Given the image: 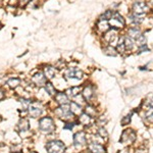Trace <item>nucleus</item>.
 Returning a JSON list of instances; mask_svg holds the SVG:
<instances>
[{
  "instance_id": "nucleus-23",
  "label": "nucleus",
  "mask_w": 153,
  "mask_h": 153,
  "mask_svg": "<svg viewBox=\"0 0 153 153\" xmlns=\"http://www.w3.org/2000/svg\"><path fill=\"white\" fill-rule=\"evenodd\" d=\"M45 90H46V92L48 93V94L50 95V96H55L56 94V90L55 88H54V86L52 85L50 82H47L46 84H45Z\"/></svg>"
},
{
  "instance_id": "nucleus-35",
  "label": "nucleus",
  "mask_w": 153,
  "mask_h": 153,
  "mask_svg": "<svg viewBox=\"0 0 153 153\" xmlns=\"http://www.w3.org/2000/svg\"><path fill=\"white\" fill-rule=\"evenodd\" d=\"M3 97H4V94H3V92H2V91L0 90V100H1V99H2V98H3Z\"/></svg>"
},
{
  "instance_id": "nucleus-24",
  "label": "nucleus",
  "mask_w": 153,
  "mask_h": 153,
  "mask_svg": "<svg viewBox=\"0 0 153 153\" xmlns=\"http://www.w3.org/2000/svg\"><path fill=\"white\" fill-rule=\"evenodd\" d=\"M18 126V129H20L21 131L25 132V131L29 130V121L27 118H21Z\"/></svg>"
},
{
  "instance_id": "nucleus-17",
  "label": "nucleus",
  "mask_w": 153,
  "mask_h": 153,
  "mask_svg": "<svg viewBox=\"0 0 153 153\" xmlns=\"http://www.w3.org/2000/svg\"><path fill=\"white\" fill-rule=\"evenodd\" d=\"M70 107H71V111L75 115H80V114L83 113L82 107H81V105L79 103H76V102H71L70 104Z\"/></svg>"
},
{
  "instance_id": "nucleus-1",
  "label": "nucleus",
  "mask_w": 153,
  "mask_h": 153,
  "mask_svg": "<svg viewBox=\"0 0 153 153\" xmlns=\"http://www.w3.org/2000/svg\"><path fill=\"white\" fill-rule=\"evenodd\" d=\"M39 128H40V130L44 133H47V134L52 133L54 130H55V126H54L53 119H52L51 118H49V116L40 118Z\"/></svg>"
},
{
  "instance_id": "nucleus-14",
  "label": "nucleus",
  "mask_w": 153,
  "mask_h": 153,
  "mask_svg": "<svg viewBox=\"0 0 153 153\" xmlns=\"http://www.w3.org/2000/svg\"><path fill=\"white\" fill-rule=\"evenodd\" d=\"M97 29L99 32L101 33H106L107 31L110 30V26H109L108 21H98L97 23Z\"/></svg>"
},
{
  "instance_id": "nucleus-9",
  "label": "nucleus",
  "mask_w": 153,
  "mask_h": 153,
  "mask_svg": "<svg viewBox=\"0 0 153 153\" xmlns=\"http://www.w3.org/2000/svg\"><path fill=\"white\" fill-rule=\"evenodd\" d=\"M116 39H118V30H114V29H112V30H109V31H107V32L105 33L104 40L108 43L109 45H112V43H113V42L118 41Z\"/></svg>"
},
{
  "instance_id": "nucleus-4",
  "label": "nucleus",
  "mask_w": 153,
  "mask_h": 153,
  "mask_svg": "<svg viewBox=\"0 0 153 153\" xmlns=\"http://www.w3.org/2000/svg\"><path fill=\"white\" fill-rule=\"evenodd\" d=\"M149 9L150 8L148 6V4L145 3V2L138 1L133 4V13L138 14V15H142V14L148 13Z\"/></svg>"
},
{
  "instance_id": "nucleus-13",
  "label": "nucleus",
  "mask_w": 153,
  "mask_h": 153,
  "mask_svg": "<svg viewBox=\"0 0 153 153\" xmlns=\"http://www.w3.org/2000/svg\"><path fill=\"white\" fill-rule=\"evenodd\" d=\"M141 35H142V32H141V30L138 28H130L128 30V36L131 39H133L134 41H136Z\"/></svg>"
},
{
  "instance_id": "nucleus-10",
  "label": "nucleus",
  "mask_w": 153,
  "mask_h": 153,
  "mask_svg": "<svg viewBox=\"0 0 153 153\" xmlns=\"http://www.w3.org/2000/svg\"><path fill=\"white\" fill-rule=\"evenodd\" d=\"M28 111H29V114H30L32 118H39L40 115L42 114V109L41 107L39 106L38 103H33L29 106L28 108Z\"/></svg>"
},
{
  "instance_id": "nucleus-33",
  "label": "nucleus",
  "mask_w": 153,
  "mask_h": 153,
  "mask_svg": "<svg viewBox=\"0 0 153 153\" xmlns=\"http://www.w3.org/2000/svg\"><path fill=\"white\" fill-rule=\"evenodd\" d=\"M73 128H74L73 123H66L65 126H64V129H65V130H73Z\"/></svg>"
},
{
  "instance_id": "nucleus-2",
  "label": "nucleus",
  "mask_w": 153,
  "mask_h": 153,
  "mask_svg": "<svg viewBox=\"0 0 153 153\" xmlns=\"http://www.w3.org/2000/svg\"><path fill=\"white\" fill-rule=\"evenodd\" d=\"M46 150L48 153H63L65 151V146L59 140L49 141L46 144Z\"/></svg>"
},
{
  "instance_id": "nucleus-16",
  "label": "nucleus",
  "mask_w": 153,
  "mask_h": 153,
  "mask_svg": "<svg viewBox=\"0 0 153 153\" xmlns=\"http://www.w3.org/2000/svg\"><path fill=\"white\" fill-rule=\"evenodd\" d=\"M81 90H82V88L81 87H71V88H70V89H68L65 91V94L68 95V97L75 98L80 94Z\"/></svg>"
},
{
  "instance_id": "nucleus-30",
  "label": "nucleus",
  "mask_w": 153,
  "mask_h": 153,
  "mask_svg": "<svg viewBox=\"0 0 153 153\" xmlns=\"http://www.w3.org/2000/svg\"><path fill=\"white\" fill-rule=\"evenodd\" d=\"M146 118L149 121H151V123H153V107H150L149 110L146 111Z\"/></svg>"
},
{
  "instance_id": "nucleus-11",
  "label": "nucleus",
  "mask_w": 153,
  "mask_h": 153,
  "mask_svg": "<svg viewBox=\"0 0 153 153\" xmlns=\"http://www.w3.org/2000/svg\"><path fill=\"white\" fill-rule=\"evenodd\" d=\"M88 149L90 150L91 153H106L105 148L102 146L101 144L96 143V142L90 143V144L88 145Z\"/></svg>"
},
{
  "instance_id": "nucleus-3",
  "label": "nucleus",
  "mask_w": 153,
  "mask_h": 153,
  "mask_svg": "<svg viewBox=\"0 0 153 153\" xmlns=\"http://www.w3.org/2000/svg\"><path fill=\"white\" fill-rule=\"evenodd\" d=\"M108 23H109V26H110L112 29H114V30H121V29H123L126 25V21L124 20V18L118 11L113 13L111 18L108 21Z\"/></svg>"
},
{
  "instance_id": "nucleus-26",
  "label": "nucleus",
  "mask_w": 153,
  "mask_h": 153,
  "mask_svg": "<svg viewBox=\"0 0 153 153\" xmlns=\"http://www.w3.org/2000/svg\"><path fill=\"white\" fill-rule=\"evenodd\" d=\"M112 14H113V11L111 10H106L103 14H101L99 18V21H109L111 18Z\"/></svg>"
},
{
  "instance_id": "nucleus-22",
  "label": "nucleus",
  "mask_w": 153,
  "mask_h": 153,
  "mask_svg": "<svg viewBox=\"0 0 153 153\" xmlns=\"http://www.w3.org/2000/svg\"><path fill=\"white\" fill-rule=\"evenodd\" d=\"M129 20H131V23L135 24V25H140L143 21V18H141V15H138V14L135 13H131L129 15Z\"/></svg>"
},
{
  "instance_id": "nucleus-29",
  "label": "nucleus",
  "mask_w": 153,
  "mask_h": 153,
  "mask_svg": "<svg viewBox=\"0 0 153 153\" xmlns=\"http://www.w3.org/2000/svg\"><path fill=\"white\" fill-rule=\"evenodd\" d=\"M146 37L144 35H141L137 40H136V43H138V46H142V45H145L146 44Z\"/></svg>"
},
{
  "instance_id": "nucleus-20",
  "label": "nucleus",
  "mask_w": 153,
  "mask_h": 153,
  "mask_svg": "<svg viewBox=\"0 0 153 153\" xmlns=\"http://www.w3.org/2000/svg\"><path fill=\"white\" fill-rule=\"evenodd\" d=\"M124 43H125V47L127 51H132L133 48L135 47V44H134V40L131 39L129 36H126L124 37Z\"/></svg>"
},
{
  "instance_id": "nucleus-12",
  "label": "nucleus",
  "mask_w": 153,
  "mask_h": 153,
  "mask_svg": "<svg viewBox=\"0 0 153 153\" xmlns=\"http://www.w3.org/2000/svg\"><path fill=\"white\" fill-rule=\"evenodd\" d=\"M55 100L59 105H64V104H68V96L65 93L63 92H58L55 94Z\"/></svg>"
},
{
  "instance_id": "nucleus-32",
  "label": "nucleus",
  "mask_w": 153,
  "mask_h": 153,
  "mask_svg": "<svg viewBox=\"0 0 153 153\" xmlns=\"http://www.w3.org/2000/svg\"><path fill=\"white\" fill-rule=\"evenodd\" d=\"M145 51H149V49H148L147 45H142V46H139V48H138V53H142V52H145Z\"/></svg>"
},
{
  "instance_id": "nucleus-21",
  "label": "nucleus",
  "mask_w": 153,
  "mask_h": 153,
  "mask_svg": "<svg viewBox=\"0 0 153 153\" xmlns=\"http://www.w3.org/2000/svg\"><path fill=\"white\" fill-rule=\"evenodd\" d=\"M79 123H80L81 125H83V126L90 125V123H91V116L88 115V114L85 113V112H83V113L81 114V116H79Z\"/></svg>"
},
{
  "instance_id": "nucleus-8",
  "label": "nucleus",
  "mask_w": 153,
  "mask_h": 153,
  "mask_svg": "<svg viewBox=\"0 0 153 153\" xmlns=\"http://www.w3.org/2000/svg\"><path fill=\"white\" fill-rule=\"evenodd\" d=\"M32 81L36 86H39V87L45 86V84L47 83L46 76H45L44 73H42V71H39V73H37L35 76H33Z\"/></svg>"
},
{
  "instance_id": "nucleus-19",
  "label": "nucleus",
  "mask_w": 153,
  "mask_h": 153,
  "mask_svg": "<svg viewBox=\"0 0 153 153\" xmlns=\"http://www.w3.org/2000/svg\"><path fill=\"white\" fill-rule=\"evenodd\" d=\"M93 89H92V86H87V87H85L84 88V90H83V97H84V99L85 100H90L91 98L93 97Z\"/></svg>"
},
{
  "instance_id": "nucleus-25",
  "label": "nucleus",
  "mask_w": 153,
  "mask_h": 153,
  "mask_svg": "<svg viewBox=\"0 0 153 153\" xmlns=\"http://www.w3.org/2000/svg\"><path fill=\"white\" fill-rule=\"evenodd\" d=\"M85 113H87L91 118H94V116L96 115V109H95V107L92 106V105H87L85 109Z\"/></svg>"
},
{
  "instance_id": "nucleus-7",
  "label": "nucleus",
  "mask_w": 153,
  "mask_h": 153,
  "mask_svg": "<svg viewBox=\"0 0 153 153\" xmlns=\"http://www.w3.org/2000/svg\"><path fill=\"white\" fill-rule=\"evenodd\" d=\"M87 143V137L84 132H79L74 135V145L76 147H81Z\"/></svg>"
},
{
  "instance_id": "nucleus-27",
  "label": "nucleus",
  "mask_w": 153,
  "mask_h": 153,
  "mask_svg": "<svg viewBox=\"0 0 153 153\" xmlns=\"http://www.w3.org/2000/svg\"><path fill=\"white\" fill-rule=\"evenodd\" d=\"M18 84H20V79H18V78L9 79V80L7 81V85H8L10 88H16L18 86Z\"/></svg>"
},
{
  "instance_id": "nucleus-5",
  "label": "nucleus",
  "mask_w": 153,
  "mask_h": 153,
  "mask_svg": "<svg viewBox=\"0 0 153 153\" xmlns=\"http://www.w3.org/2000/svg\"><path fill=\"white\" fill-rule=\"evenodd\" d=\"M65 75L66 79H76V80H81L83 78V71L80 70V68H68L64 73Z\"/></svg>"
},
{
  "instance_id": "nucleus-28",
  "label": "nucleus",
  "mask_w": 153,
  "mask_h": 153,
  "mask_svg": "<svg viewBox=\"0 0 153 153\" xmlns=\"http://www.w3.org/2000/svg\"><path fill=\"white\" fill-rule=\"evenodd\" d=\"M97 133H98V135H99L101 138H103V139H104V138H105V139H106V138H107V136H108V135H107L106 130H105V129L103 128V127H100V128L98 129Z\"/></svg>"
},
{
  "instance_id": "nucleus-6",
  "label": "nucleus",
  "mask_w": 153,
  "mask_h": 153,
  "mask_svg": "<svg viewBox=\"0 0 153 153\" xmlns=\"http://www.w3.org/2000/svg\"><path fill=\"white\" fill-rule=\"evenodd\" d=\"M136 140V133L132 129H128V130L124 131L123 135L121 137V141L123 143H129L134 142Z\"/></svg>"
},
{
  "instance_id": "nucleus-31",
  "label": "nucleus",
  "mask_w": 153,
  "mask_h": 153,
  "mask_svg": "<svg viewBox=\"0 0 153 153\" xmlns=\"http://www.w3.org/2000/svg\"><path fill=\"white\" fill-rule=\"evenodd\" d=\"M131 116H132V114H129V115L125 116V118H123V121H121V124H123L124 126H126V125H128V124H130Z\"/></svg>"
},
{
  "instance_id": "nucleus-34",
  "label": "nucleus",
  "mask_w": 153,
  "mask_h": 153,
  "mask_svg": "<svg viewBox=\"0 0 153 153\" xmlns=\"http://www.w3.org/2000/svg\"><path fill=\"white\" fill-rule=\"evenodd\" d=\"M147 104L149 105V107H153V97L149 98V99L147 100Z\"/></svg>"
},
{
  "instance_id": "nucleus-18",
  "label": "nucleus",
  "mask_w": 153,
  "mask_h": 153,
  "mask_svg": "<svg viewBox=\"0 0 153 153\" xmlns=\"http://www.w3.org/2000/svg\"><path fill=\"white\" fill-rule=\"evenodd\" d=\"M103 52L104 54L109 56H116L118 55V50H116L115 47H113L112 45H107L103 48Z\"/></svg>"
},
{
  "instance_id": "nucleus-15",
  "label": "nucleus",
  "mask_w": 153,
  "mask_h": 153,
  "mask_svg": "<svg viewBox=\"0 0 153 153\" xmlns=\"http://www.w3.org/2000/svg\"><path fill=\"white\" fill-rule=\"evenodd\" d=\"M55 74H56V68H53V66H46V68H44V75L46 76V79H48V80L53 79Z\"/></svg>"
}]
</instances>
